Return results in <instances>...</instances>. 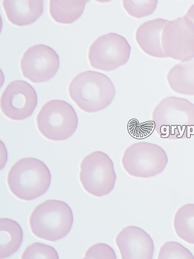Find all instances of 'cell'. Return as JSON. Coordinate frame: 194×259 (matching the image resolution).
<instances>
[{"instance_id": "6da1fadb", "label": "cell", "mask_w": 194, "mask_h": 259, "mask_svg": "<svg viewBox=\"0 0 194 259\" xmlns=\"http://www.w3.org/2000/svg\"><path fill=\"white\" fill-rule=\"evenodd\" d=\"M152 118L158 134L168 140L194 135V104L182 98L168 97L154 109Z\"/></svg>"}, {"instance_id": "7a4b0ae2", "label": "cell", "mask_w": 194, "mask_h": 259, "mask_svg": "<svg viewBox=\"0 0 194 259\" xmlns=\"http://www.w3.org/2000/svg\"><path fill=\"white\" fill-rule=\"evenodd\" d=\"M70 96L85 112L94 113L109 106L116 95L112 80L100 72L87 71L77 74L69 85Z\"/></svg>"}, {"instance_id": "3957f363", "label": "cell", "mask_w": 194, "mask_h": 259, "mask_svg": "<svg viewBox=\"0 0 194 259\" xmlns=\"http://www.w3.org/2000/svg\"><path fill=\"white\" fill-rule=\"evenodd\" d=\"M7 182L10 191L17 198L31 201L41 197L48 191L51 174L42 161L25 158L11 166Z\"/></svg>"}, {"instance_id": "277c9868", "label": "cell", "mask_w": 194, "mask_h": 259, "mask_svg": "<svg viewBox=\"0 0 194 259\" xmlns=\"http://www.w3.org/2000/svg\"><path fill=\"white\" fill-rule=\"evenodd\" d=\"M73 221L69 205L63 201L48 200L33 209L29 224L36 237L54 242L70 232Z\"/></svg>"}, {"instance_id": "5b68a950", "label": "cell", "mask_w": 194, "mask_h": 259, "mask_svg": "<svg viewBox=\"0 0 194 259\" xmlns=\"http://www.w3.org/2000/svg\"><path fill=\"white\" fill-rule=\"evenodd\" d=\"M37 128L47 139L54 141H65L76 131L77 114L70 103L63 100H51L38 112Z\"/></svg>"}, {"instance_id": "8992f818", "label": "cell", "mask_w": 194, "mask_h": 259, "mask_svg": "<svg viewBox=\"0 0 194 259\" xmlns=\"http://www.w3.org/2000/svg\"><path fill=\"white\" fill-rule=\"evenodd\" d=\"M79 180L89 194L96 197L109 194L115 188L117 176L108 155L96 151L85 156L80 165Z\"/></svg>"}, {"instance_id": "52a82bcc", "label": "cell", "mask_w": 194, "mask_h": 259, "mask_svg": "<svg viewBox=\"0 0 194 259\" xmlns=\"http://www.w3.org/2000/svg\"><path fill=\"white\" fill-rule=\"evenodd\" d=\"M122 162L130 176L148 178L161 174L166 167L168 159L161 147L143 142L133 144L125 149Z\"/></svg>"}, {"instance_id": "ba28073f", "label": "cell", "mask_w": 194, "mask_h": 259, "mask_svg": "<svg viewBox=\"0 0 194 259\" xmlns=\"http://www.w3.org/2000/svg\"><path fill=\"white\" fill-rule=\"evenodd\" d=\"M130 52L126 39L119 34L109 33L97 38L91 45L88 60L93 68L110 72L126 64Z\"/></svg>"}, {"instance_id": "9c48e42d", "label": "cell", "mask_w": 194, "mask_h": 259, "mask_svg": "<svg viewBox=\"0 0 194 259\" xmlns=\"http://www.w3.org/2000/svg\"><path fill=\"white\" fill-rule=\"evenodd\" d=\"M162 46L167 57L185 62L194 57V28L185 16L169 21L164 27Z\"/></svg>"}, {"instance_id": "30bf717a", "label": "cell", "mask_w": 194, "mask_h": 259, "mask_svg": "<svg viewBox=\"0 0 194 259\" xmlns=\"http://www.w3.org/2000/svg\"><path fill=\"white\" fill-rule=\"evenodd\" d=\"M20 67L23 76L32 83L47 82L59 70V56L48 46H33L23 55Z\"/></svg>"}, {"instance_id": "8fae6325", "label": "cell", "mask_w": 194, "mask_h": 259, "mask_svg": "<svg viewBox=\"0 0 194 259\" xmlns=\"http://www.w3.org/2000/svg\"><path fill=\"white\" fill-rule=\"evenodd\" d=\"M38 98L32 86L24 80L11 82L1 96V109L14 120H24L31 116L37 107Z\"/></svg>"}, {"instance_id": "7c38bea8", "label": "cell", "mask_w": 194, "mask_h": 259, "mask_svg": "<svg viewBox=\"0 0 194 259\" xmlns=\"http://www.w3.org/2000/svg\"><path fill=\"white\" fill-rule=\"evenodd\" d=\"M116 243L123 259H152L155 245L144 230L135 226L124 228L119 233Z\"/></svg>"}, {"instance_id": "4fadbf2b", "label": "cell", "mask_w": 194, "mask_h": 259, "mask_svg": "<svg viewBox=\"0 0 194 259\" xmlns=\"http://www.w3.org/2000/svg\"><path fill=\"white\" fill-rule=\"evenodd\" d=\"M43 0H4L3 8L8 20L15 26L36 22L43 13Z\"/></svg>"}, {"instance_id": "5bb4252c", "label": "cell", "mask_w": 194, "mask_h": 259, "mask_svg": "<svg viewBox=\"0 0 194 259\" xmlns=\"http://www.w3.org/2000/svg\"><path fill=\"white\" fill-rule=\"evenodd\" d=\"M167 20L157 19L147 21L137 29L135 38L140 49L146 54L157 58H167L162 46V36Z\"/></svg>"}, {"instance_id": "9a60e30c", "label": "cell", "mask_w": 194, "mask_h": 259, "mask_svg": "<svg viewBox=\"0 0 194 259\" xmlns=\"http://www.w3.org/2000/svg\"><path fill=\"white\" fill-rule=\"evenodd\" d=\"M167 80L170 88L176 93L194 96V57L171 68Z\"/></svg>"}, {"instance_id": "2e32d148", "label": "cell", "mask_w": 194, "mask_h": 259, "mask_svg": "<svg viewBox=\"0 0 194 259\" xmlns=\"http://www.w3.org/2000/svg\"><path fill=\"white\" fill-rule=\"evenodd\" d=\"M24 237L20 224L8 218L0 219V258L12 256L19 249Z\"/></svg>"}, {"instance_id": "e0dca14e", "label": "cell", "mask_w": 194, "mask_h": 259, "mask_svg": "<svg viewBox=\"0 0 194 259\" xmlns=\"http://www.w3.org/2000/svg\"><path fill=\"white\" fill-rule=\"evenodd\" d=\"M87 0H51L50 14L57 22L71 24L83 13Z\"/></svg>"}, {"instance_id": "ac0fdd59", "label": "cell", "mask_w": 194, "mask_h": 259, "mask_svg": "<svg viewBox=\"0 0 194 259\" xmlns=\"http://www.w3.org/2000/svg\"><path fill=\"white\" fill-rule=\"evenodd\" d=\"M174 227L180 239L194 244V204L184 205L176 211Z\"/></svg>"}, {"instance_id": "d6986e66", "label": "cell", "mask_w": 194, "mask_h": 259, "mask_svg": "<svg viewBox=\"0 0 194 259\" xmlns=\"http://www.w3.org/2000/svg\"><path fill=\"white\" fill-rule=\"evenodd\" d=\"M158 2L157 0L150 1H134L124 0L123 7L127 13L136 19L150 16L156 11Z\"/></svg>"}, {"instance_id": "ffe728a7", "label": "cell", "mask_w": 194, "mask_h": 259, "mask_svg": "<svg viewBox=\"0 0 194 259\" xmlns=\"http://www.w3.org/2000/svg\"><path fill=\"white\" fill-rule=\"evenodd\" d=\"M159 259L190 258L193 259L192 253L183 245L175 241L165 243L160 249Z\"/></svg>"}, {"instance_id": "44dd1931", "label": "cell", "mask_w": 194, "mask_h": 259, "mask_svg": "<svg viewBox=\"0 0 194 259\" xmlns=\"http://www.w3.org/2000/svg\"><path fill=\"white\" fill-rule=\"evenodd\" d=\"M21 258H59L53 247L40 243H33L26 247Z\"/></svg>"}, {"instance_id": "7402d4cb", "label": "cell", "mask_w": 194, "mask_h": 259, "mask_svg": "<svg viewBox=\"0 0 194 259\" xmlns=\"http://www.w3.org/2000/svg\"><path fill=\"white\" fill-rule=\"evenodd\" d=\"M84 258L116 259L115 251L108 244L98 243L90 246L85 253Z\"/></svg>"}, {"instance_id": "603a6c76", "label": "cell", "mask_w": 194, "mask_h": 259, "mask_svg": "<svg viewBox=\"0 0 194 259\" xmlns=\"http://www.w3.org/2000/svg\"><path fill=\"white\" fill-rule=\"evenodd\" d=\"M184 16L190 21L194 28V4L188 10Z\"/></svg>"}]
</instances>
